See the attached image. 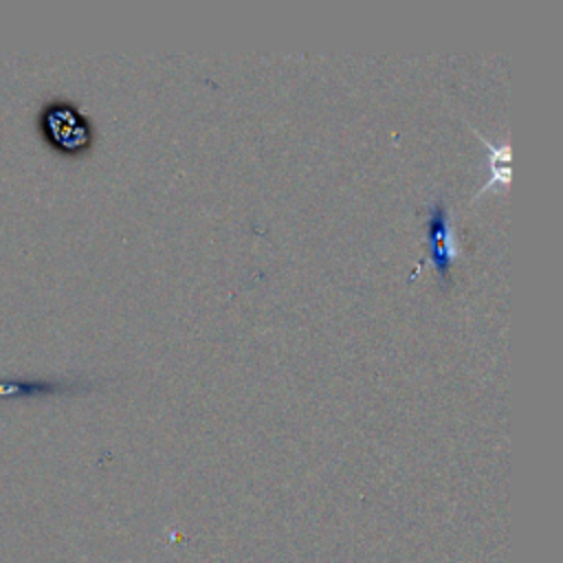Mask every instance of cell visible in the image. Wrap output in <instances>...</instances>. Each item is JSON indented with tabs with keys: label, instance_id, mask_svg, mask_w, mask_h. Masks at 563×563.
Returning <instances> with one entry per match:
<instances>
[{
	"label": "cell",
	"instance_id": "6da1fadb",
	"mask_svg": "<svg viewBox=\"0 0 563 563\" xmlns=\"http://www.w3.org/2000/svg\"><path fill=\"white\" fill-rule=\"evenodd\" d=\"M42 139L64 154H79L92 143V125L79 108L66 99H51L37 114Z\"/></svg>",
	"mask_w": 563,
	"mask_h": 563
},
{
	"label": "cell",
	"instance_id": "7a4b0ae2",
	"mask_svg": "<svg viewBox=\"0 0 563 563\" xmlns=\"http://www.w3.org/2000/svg\"><path fill=\"white\" fill-rule=\"evenodd\" d=\"M427 244L438 279L442 286H446L451 282V264L457 255V249L453 242L449 209L440 194L433 196L427 205Z\"/></svg>",
	"mask_w": 563,
	"mask_h": 563
},
{
	"label": "cell",
	"instance_id": "3957f363",
	"mask_svg": "<svg viewBox=\"0 0 563 563\" xmlns=\"http://www.w3.org/2000/svg\"><path fill=\"white\" fill-rule=\"evenodd\" d=\"M84 380H42V378H0V398L42 396L84 387Z\"/></svg>",
	"mask_w": 563,
	"mask_h": 563
},
{
	"label": "cell",
	"instance_id": "277c9868",
	"mask_svg": "<svg viewBox=\"0 0 563 563\" xmlns=\"http://www.w3.org/2000/svg\"><path fill=\"white\" fill-rule=\"evenodd\" d=\"M484 143H486V147L490 150V180L482 187V189H486V187H490V185H495V183H504V180H508V161H510V150L506 147V145H499V147H493V143L490 141H486L484 139Z\"/></svg>",
	"mask_w": 563,
	"mask_h": 563
}]
</instances>
